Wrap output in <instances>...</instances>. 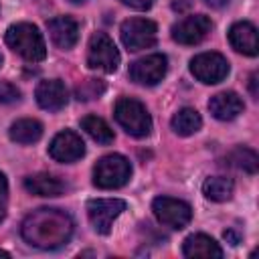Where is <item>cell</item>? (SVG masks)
Masks as SVG:
<instances>
[{"mask_svg": "<svg viewBox=\"0 0 259 259\" xmlns=\"http://www.w3.org/2000/svg\"><path fill=\"white\" fill-rule=\"evenodd\" d=\"M22 239L42 251H53L69 243L73 235V221L59 208H36L22 221Z\"/></svg>", "mask_w": 259, "mask_h": 259, "instance_id": "1", "label": "cell"}, {"mask_svg": "<svg viewBox=\"0 0 259 259\" xmlns=\"http://www.w3.org/2000/svg\"><path fill=\"white\" fill-rule=\"evenodd\" d=\"M6 45L30 63H38L47 57V45L40 30L30 22H16L6 30Z\"/></svg>", "mask_w": 259, "mask_h": 259, "instance_id": "2", "label": "cell"}, {"mask_svg": "<svg viewBox=\"0 0 259 259\" xmlns=\"http://www.w3.org/2000/svg\"><path fill=\"white\" fill-rule=\"evenodd\" d=\"M113 115L117 123L134 138H146L152 130V117L146 105L134 97H121L115 103Z\"/></svg>", "mask_w": 259, "mask_h": 259, "instance_id": "3", "label": "cell"}, {"mask_svg": "<svg viewBox=\"0 0 259 259\" xmlns=\"http://www.w3.org/2000/svg\"><path fill=\"white\" fill-rule=\"evenodd\" d=\"M132 176V164L121 154H107L93 166V184L105 190L121 188Z\"/></svg>", "mask_w": 259, "mask_h": 259, "instance_id": "4", "label": "cell"}, {"mask_svg": "<svg viewBox=\"0 0 259 259\" xmlns=\"http://www.w3.org/2000/svg\"><path fill=\"white\" fill-rule=\"evenodd\" d=\"M119 65V51L105 32H95L87 47V67L101 73H113Z\"/></svg>", "mask_w": 259, "mask_h": 259, "instance_id": "5", "label": "cell"}, {"mask_svg": "<svg viewBox=\"0 0 259 259\" xmlns=\"http://www.w3.org/2000/svg\"><path fill=\"white\" fill-rule=\"evenodd\" d=\"M121 42L127 51H142L156 45L158 26L148 18H127L121 24Z\"/></svg>", "mask_w": 259, "mask_h": 259, "instance_id": "6", "label": "cell"}, {"mask_svg": "<svg viewBox=\"0 0 259 259\" xmlns=\"http://www.w3.org/2000/svg\"><path fill=\"white\" fill-rule=\"evenodd\" d=\"M190 73L200 83L214 85L229 75V61L221 53H200L190 61Z\"/></svg>", "mask_w": 259, "mask_h": 259, "instance_id": "7", "label": "cell"}, {"mask_svg": "<svg viewBox=\"0 0 259 259\" xmlns=\"http://www.w3.org/2000/svg\"><path fill=\"white\" fill-rule=\"evenodd\" d=\"M152 210L156 219L172 229H184L192 219V208L184 200L172 198V196H158L152 202Z\"/></svg>", "mask_w": 259, "mask_h": 259, "instance_id": "8", "label": "cell"}, {"mask_svg": "<svg viewBox=\"0 0 259 259\" xmlns=\"http://www.w3.org/2000/svg\"><path fill=\"white\" fill-rule=\"evenodd\" d=\"M166 71H168V59L160 53H154V55H146V57L134 61L130 65L127 75L134 83L152 87L164 79Z\"/></svg>", "mask_w": 259, "mask_h": 259, "instance_id": "9", "label": "cell"}, {"mask_svg": "<svg viewBox=\"0 0 259 259\" xmlns=\"http://www.w3.org/2000/svg\"><path fill=\"white\" fill-rule=\"evenodd\" d=\"M125 210V202L119 198H93L87 202V217L99 235L111 231L113 221Z\"/></svg>", "mask_w": 259, "mask_h": 259, "instance_id": "10", "label": "cell"}, {"mask_svg": "<svg viewBox=\"0 0 259 259\" xmlns=\"http://www.w3.org/2000/svg\"><path fill=\"white\" fill-rule=\"evenodd\" d=\"M83 154H85V144H83L81 136H77L71 130L59 132L49 144V156L63 164L77 162L79 158H83Z\"/></svg>", "mask_w": 259, "mask_h": 259, "instance_id": "11", "label": "cell"}, {"mask_svg": "<svg viewBox=\"0 0 259 259\" xmlns=\"http://www.w3.org/2000/svg\"><path fill=\"white\" fill-rule=\"evenodd\" d=\"M212 28V22L204 14H192L178 20L172 26V38L180 45H198Z\"/></svg>", "mask_w": 259, "mask_h": 259, "instance_id": "12", "label": "cell"}, {"mask_svg": "<svg viewBox=\"0 0 259 259\" xmlns=\"http://www.w3.org/2000/svg\"><path fill=\"white\" fill-rule=\"evenodd\" d=\"M36 103L47 109V111H59L67 105V99H69V91L65 87V83L61 79H47V81H40L36 91Z\"/></svg>", "mask_w": 259, "mask_h": 259, "instance_id": "13", "label": "cell"}, {"mask_svg": "<svg viewBox=\"0 0 259 259\" xmlns=\"http://www.w3.org/2000/svg\"><path fill=\"white\" fill-rule=\"evenodd\" d=\"M47 28H49V34H51V40L59 47V49H71L77 45L79 40V24L75 18L71 16H57V18H51L47 22Z\"/></svg>", "mask_w": 259, "mask_h": 259, "instance_id": "14", "label": "cell"}, {"mask_svg": "<svg viewBox=\"0 0 259 259\" xmlns=\"http://www.w3.org/2000/svg\"><path fill=\"white\" fill-rule=\"evenodd\" d=\"M243 109H245V103H243V99L235 91L217 93L208 101V111L212 113V117H217L221 121L235 119L239 113H243Z\"/></svg>", "mask_w": 259, "mask_h": 259, "instance_id": "15", "label": "cell"}, {"mask_svg": "<svg viewBox=\"0 0 259 259\" xmlns=\"http://www.w3.org/2000/svg\"><path fill=\"white\" fill-rule=\"evenodd\" d=\"M229 42L237 53L255 57L257 55V28L247 20L235 22L229 28Z\"/></svg>", "mask_w": 259, "mask_h": 259, "instance_id": "16", "label": "cell"}, {"mask_svg": "<svg viewBox=\"0 0 259 259\" xmlns=\"http://www.w3.org/2000/svg\"><path fill=\"white\" fill-rule=\"evenodd\" d=\"M182 253L186 257H202V259H210V257H223V249L219 247V243L208 237V235H202V233H196V235H190L184 239V245H182Z\"/></svg>", "mask_w": 259, "mask_h": 259, "instance_id": "17", "label": "cell"}, {"mask_svg": "<svg viewBox=\"0 0 259 259\" xmlns=\"http://www.w3.org/2000/svg\"><path fill=\"white\" fill-rule=\"evenodd\" d=\"M24 188L36 196H59L65 190V184L53 174L38 172V174L24 178Z\"/></svg>", "mask_w": 259, "mask_h": 259, "instance_id": "18", "label": "cell"}, {"mask_svg": "<svg viewBox=\"0 0 259 259\" xmlns=\"http://www.w3.org/2000/svg\"><path fill=\"white\" fill-rule=\"evenodd\" d=\"M8 134H10V140L16 144H34L42 136V125L36 119L24 117V119L14 121L8 130Z\"/></svg>", "mask_w": 259, "mask_h": 259, "instance_id": "19", "label": "cell"}, {"mask_svg": "<svg viewBox=\"0 0 259 259\" xmlns=\"http://www.w3.org/2000/svg\"><path fill=\"white\" fill-rule=\"evenodd\" d=\"M170 123H172V130H174L178 136H190V134H194V132L200 130L202 119H200V113H198L196 109H192V107H182V109H178V111L174 113V117H172Z\"/></svg>", "mask_w": 259, "mask_h": 259, "instance_id": "20", "label": "cell"}, {"mask_svg": "<svg viewBox=\"0 0 259 259\" xmlns=\"http://www.w3.org/2000/svg\"><path fill=\"white\" fill-rule=\"evenodd\" d=\"M81 127L85 130V134L91 138V140H95L97 144H111L113 142V130L107 125V121L105 119H101V117H97V115H85L83 119H81Z\"/></svg>", "mask_w": 259, "mask_h": 259, "instance_id": "21", "label": "cell"}, {"mask_svg": "<svg viewBox=\"0 0 259 259\" xmlns=\"http://www.w3.org/2000/svg\"><path fill=\"white\" fill-rule=\"evenodd\" d=\"M202 192H204V196L208 200L225 202L233 194V180L231 178H225V176H210V178L204 180Z\"/></svg>", "mask_w": 259, "mask_h": 259, "instance_id": "22", "label": "cell"}, {"mask_svg": "<svg viewBox=\"0 0 259 259\" xmlns=\"http://www.w3.org/2000/svg\"><path fill=\"white\" fill-rule=\"evenodd\" d=\"M229 162L235 166V168H241L249 174H253L257 170V154L249 148H235L231 154H229Z\"/></svg>", "mask_w": 259, "mask_h": 259, "instance_id": "23", "label": "cell"}, {"mask_svg": "<svg viewBox=\"0 0 259 259\" xmlns=\"http://www.w3.org/2000/svg\"><path fill=\"white\" fill-rule=\"evenodd\" d=\"M103 91H105V83L101 79H85V81H81V85H77L75 97L79 101H91V99L99 97Z\"/></svg>", "mask_w": 259, "mask_h": 259, "instance_id": "24", "label": "cell"}, {"mask_svg": "<svg viewBox=\"0 0 259 259\" xmlns=\"http://www.w3.org/2000/svg\"><path fill=\"white\" fill-rule=\"evenodd\" d=\"M20 99V89L8 81L0 83V103L4 105H10V103H16Z\"/></svg>", "mask_w": 259, "mask_h": 259, "instance_id": "25", "label": "cell"}, {"mask_svg": "<svg viewBox=\"0 0 259 259\" xmlns=\"http://www.w3.org/2000/svg\"><path fill=\"white\" fill-rule=\"evenodd\" d=\"M119 2L130 6V8H134V10H148L154 4V0H119Z\"/></svg>", "mask_w": 259, "mask_h": 259, "instance_id": "26", "label": "cell"}, {"mask_svg": "<svg viewBox=\"0 0 259 259\" xmlns=\"http://www.w3.org/2000/svg\"><path fill=\"white\" fill-rule=\"evenodd\" d=\"M190 6H192L190 0H172V8H174L176 12H186Z\"/></svg>", "mask_w": 259, "mask_h": 259, "instance_id": "27", "label": "cell"}, {"mask_svg": "<svg viewBox=\"0 0 259 259\" xmlns=\"http://www.w3.org/2000/svg\"><path fill=\"white\" fill-rule=\"evenodd\" d=\"M225 239H227L231 245H239V241H241V237H239L235 231H225Z\"/></svg>", "mask_w": 259, "mask_h": 259, "instance_id": "28", "label": "cell"}, {"mask_svg": "<svg viewBox=\"0 0 259 259\" xmlns=\"http://www.w3.org/2000/svg\"><path fill=\"white\" fill-rule=\"evenodd\" d=\"M8 192V182H6V176L0 172V198H4Z\"/></svg>", "mask_w": 259, "mask_h": 259, "instance_id": "29", "label": "cell"}, {"mask_svg": "<svg viewBox=\"0 0 259 259\" xmlns=\"http://www.w3.org/2000/svg\"><path fill=\"white\" fill-rule=\"evenodd\" d=\"M208 6H212V8H223L225 4H229L231 0H204Z\"/></svg>", "mask_w": 259, "mask_h": 259, "instance_id": "30", "label": "cell"}, {"mask_svg": "<svg viewBox=\"0 0 259 259\" xmlns=\"http://www.w3.org/2000/svg\"><path fill=\"white\" fill-rule=\"evenodd\" d=\"M255 83H257V73L251 75V93L257 97V87H255Z\"/></svg>", "mask_w": 259, "mask_h": 259, "instance_id": "31", "label": "cell"}, {"mask_svg": "<svg viewBox=\"0 0 259 259\" xmlns=\"http://www.w3.org/2000/svg\"><path fill=\"white\" fill-rule=\"evenodd\" d=\"M4 217H6V208H4V204H0V223L4 221Z\"/></svg>", "mask_w": 259, "mask_h": 259, "instance_id": "32", "label": "cell"}, {"mask_svg": "<svg viewBox=\"0 0 259 259\" xmlns=\"http://www.w3.org/2000/svg\"><path fill=\"white\" fill-rule=\"evenodd\" d=\"M0 257H10V255H8L6 251H2V249H0Z\"/></svg>", "mask_w": 259, "mask_h": 259, "instance_id": "33", "label": "cell"}, {"mask_svg": "<svg viewBox=\"0 0 259 259\" xmlns=\"http://www.w3.org/2000/svg\"><path fill=\"white\" fill-rule=\"evenodd\" d=\"M69 2H73V4H79V2H83V0H69Z\"/></svg>", "mask_w": 259, "mask_h": 259, "instance_id": "34", "label": "cell"}, {"mask_svg": "<svg viewBox=\"0 0 259 259\" xmlns=\"http://www.w3.org/2000/svg\"><path fill=\"white\" fill-rule=\"evenodd\" d=\"M0 67H2V55H0Z\"/></svg>", "mask_w": 259, "mask_h": 259, "instance_id": "35", "label": "cell"}]
</instances>
